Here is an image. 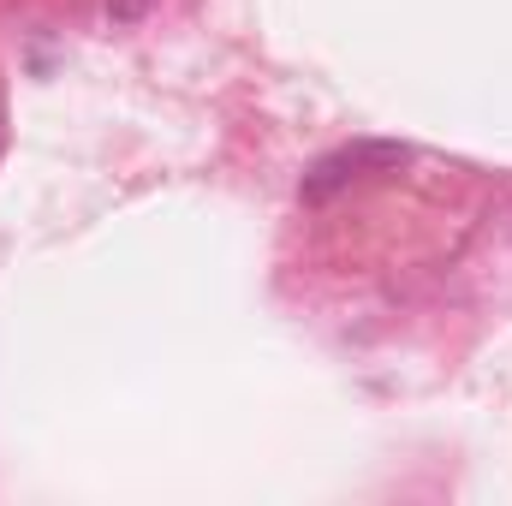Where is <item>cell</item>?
<instances>
[{
  "label": "cell",
  "mask_w": 512,
  "mask_h": 506,
  "mask_svg": "<svg viewBox=\"0 0 512 506\" xmlns=\"http://www.w3.org/2000/svg\"><path fill=\"white\" fill-rule=\"evenodd\" d=\"M149 12V0H108V18L114 24H131V18H143Z\"/></svg>",
  "instance_id": "obj_2"
},
{
  "label": "cell",
  "mask_w": 512,
  "mask_h": 506,
  "mask_svg": "<svg viewBox=\"0 0 512 506\" xmlns=\"http://www.w3.org/2000/svg\"><path fill=\"white\" fill-rule=\"evenodd\" d=\"M405 155H411L405 143H346V149L322 155V161L304 173V203H328V197L346 191L352 179H364V173H387V167H399Z\"/></svg>",
  "instance_id": "obj_1"
}]
</instances>
